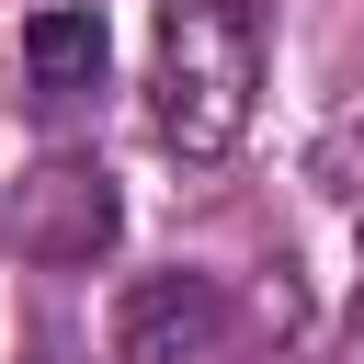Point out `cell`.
Masks as SVG:
<instances>
[{
  "label": "cell",
  "mask_w": 364,
  "mask_h": 364,
  "mask_svg": "<svg viewBox=\"0 0 364 364\" xmlns=\"http://www.w3.org/2000/svg\"><path fill=\"white\" fill-rule=\"evenodd\" d=\"M262 102V23L250 0H171L159 11V68H148V114L182 159H216L239 148Z\"/></svg>",
  "instance_id": "cell-1"
},
{
  "label": "cell",
  "mask_w": 364,
  "mask_h": 364,
  "mask_svg": "<svg viewBox=\"0 0 364 364\" xmlns=\"http://www.w3.org/2000/svg\"><path fill=\"white\" fill-rule=\"evenodd\" d=\"M216 330H228V296H216L205 273H148V284H125V307H114V353H125V364H205Z\"/></svg>",
  "instance_id": "cell-2"
},
{
  "label": "cell",
  "mask_w": 364,
  "mask_h": 364,
  "mask_svg": "<svg viewBox=\"0 0 364 364\" xmlns=\"http://www.w3.org/2000/svg\"><path fill=\"white\" fill-rule=\"evenodd\" d=\"M34 205H46V216H34L23 239H34L46 262H91V250L114 239V193H102V171H34Z\"/></svg>",
  "instance_id": "cell-3"
},
{
  "label": "cell",
  "mask_w": 364,
  "mask_h": 364,
  "mask_svg": "<svg viewBox=\"0 0 364 364\" xmlns=\"http://www.w3.org/2000/svg\"><path fill=\"white\" fill-rule=\"evenodd\" d=\"M353 262H364V228H353Z\"/></svg>",
  "instance_id": "cell-5"
},
{
  "label": "cell",
  "mask_w": 364,
  "mask_h": 364,
  "mask_svg": "<svg viewBox=\"0 0 364 364\" xmlns=\"http://www.w3.org/2000/svg\"><path fill=\"white\" fill-rule=\"evenodd\" d=\"M102 57H114V34H102V11H34L23 23V68H34V91H91L102 80Z\"/></svg>",
  "instance_id": "cell-4"
}]
</instances>
